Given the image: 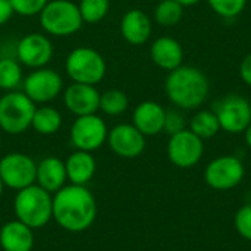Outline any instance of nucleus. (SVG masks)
Returning <instances> with one entry per match:
<instances>
[{
  "label": "nucleus",
  "mask_w": 251,
  "mask_h": 251,
  "mask_svg": "<svg viewBox=\"0 0 251 251\" xmlns=\"http://www.w3.org/2000/svg\"><path fill=\"white\" fill-rule=\"evenodd\" d=\"M150 57L156 66L171 72L182 65L184 49L181 43L172 37H159L150 47Z\"/></svg>",
  "instance_id": "nucleus-17"
},
{
  "label": "nucleus",
  "mask_w": 251,
  "mask_h": 251,
  "mask_svg": "<svg viewBox=\"0 0 251 251\" xmlns=\"http://www.w3.org/2000/svg\"><path fill=\"white\" fill-rule=\"evenodd\" d=\"M109 129L103 118L94 115L78 116L71 128V141L76 150L94 151L107 141Z\"/></svg>",
  "instance_id": "nucleus-9"
},
{
  "label": "nucleus",
  "mask_w": 251,
  "mask_h": 251,
  "mask_svg": "<svg viewBox=\"0 0 251 251\" xmlns=\"http://www.w3.org/2000/svg\"><path fill=\"white\" fill-rule=\"evenodd\" d=\"M16 56L19 62L28 68H44L53 56L51 41L43 34H28L18 43Z\"/></svg>",
  "instance_id": "nucleus-14"
},
{
  "label": "nucleus",
  "mask_w": 251,
  "mask_h": 251,
  "mask_svg": "<svg viewBox=\"0 0 251 251\" xmlns=\"http://www.w3.org/2000/svg\"><path fill=\"white\" fill-rule=\"evenodd\" d=\"M13 15V9L9 0H0V25L6 24Z\"/></svg>",
  "instance_id": "nucleus-33"
},
{
  "label": "nucleus",
  "mask_w": 251,
  "mask_h": 251,
  "mask_svg": "<svg viewBox=\"0 0 251 251\" xmlns=\"http://www.w3.org/2000/svg\"><path fill=\"white\" fill-rule=\"evenodd\" d=\"M31 126L41 135L56 134L62 126V115L54 107L41 106L35 109Z\"/></svg>",
  "instance_id": "nucleus-22"
},
{
  "label": "nucleus",
  "mask_w": 251,
  "mask_h": 251,
  "mask_svg": "<svg viewBox=\"0 0 251 251\" xmlns=\"http://www.w3.org/2000/svg\"><path fill=\"white\" fill-rule=\"evenodd\" d=\"M240 76L249 87H251V53L243 59L240 65Z\"/></svg>",
  "instance_id": "nucleus-32"
},
{
  "label": "nucleus",
  "mask_w": 251,
  "mask_h": 251,
  "mask_svg": "<svg viewBox=\"0 0 251 251\" xmlns=\"http://www.w3.org/2000/svg\"><path fill=\"white\" fill-rule=\"evenodd\" d=\"M3 188H4V185H3V181H1V178H0V197H1V194H3Z\"/></svg>",
  "instance_id": "nucleus-36"
},
{
  "label": "nucleus",
  "mask_w": 251,
  "mask_h": 251,
  "mask_svg": "<svg viewBox=\"0 0 251 251\" xmlns=\"http://www.w3.org/2000/svg\"><path fill=\"white\" fill-rule=\"evenodd\" d=\"M0 147H1V135H0Z\"/></svg>",
  "instance_id": "nucleus-37"
},
{
  "label": "nucleus",
  "mask_w": 251,
  "mask_h": 251,
  "mask_svg": "<svg viewBox=\"0 0 251 251\" xmlns=\"http://www.w3.org/2000/svg\"><path fill=\"white\" fill-rule=\"evenodd\" d=\"M63 103L76 116L94 115L100 110V93L94 85L74 82L65 90Z\"/></svg>",
  "instance_id": "nucleus-15"
},
{
  "label": "nucleus",
  "mask_w": 251,
  "mask_h": 251,
  "mask_svg": "<svg viewBox=\"0 0 251 251\" xmlns=\"http://www.w3.org/2000/svg\"><path fill=\"white\" fill-rule=\"evenodd\" d=\"M235 229L238 234L251 241V204L243 206L235 215Z\"/></svg>",
  "instance_id": "nucleus-30"
},
{
  "label": "nucleus",
  "mask_w": 251,
  "mask_h": 251,
  "mask_svg": "<svg viewBox=\"0 0 251 251\" xmlns=\"http://www.w3.org/2000/svg\"><path fill=\"white\" fill-rule=\"evenodd\" d=\"M184 15V7L176 0H162L154 9V21L160 26H175Z\"/></svg>",
  "instance_id": "nucleus-25"
},
{
  "label": "nucleus",
  "mask_w": 251,
  "mask_h": 251,
  "mask_svg": "<svg viewBox=\"0 0 251 251\" xmlns=\"http://www.w3.org/2000/svg\"><path fill=\"white\" fill-rule=\"evenodd\" d=\"M128 96L118 88L107 90L100 94V110L109 116H119L128 109Z\"/></svg>",
  "instance_id": "nucleus-24"
},
{
  "label": "nucleus",
  "mask_w": 251,
  "mask_h": 251,
  "mask_svg": "<svg viewBox=\"0 0 251 251\" xmlns=\"http://www.w3.org/2000/svg\"><path fill=\"white\" fill-rule=\"evenodd\" d=\"M151 19L141 9H131L121 19V34L134 46L144 44L151 35Z\"/></svg>",
  "instance_id": "nucleus-18"
},
{
  "label": "nucleus",
  "mask_w": 251,
  "mask_h": 251,
  "mask_svg": "<svg viewBox=\"0 0 251 251\" xmlns=\"http://www.w3.org/2000/svg\"><path fill=\"white\" fill-rule=\"evenodd\" d=\"M65 69L74 82L96 85L106 75V60L91 47H76L68 54Z\"/></svg>",
  "instance_id": "nucleus-6"
},
{
  "label": "nucleus",
  "mask_w": 251,
  "mask_h": 251,
  "mask_svg": "<svg viewBox=\"0 0 251 251\" xmlns=\"http://www.w3.org/2000/svg\"><path fill=\"white\" fill-rule=\"evenodd\" d=\"M207 3L216 15L226 19H232L243 13L247 0H207Z\"/></svg>",
  "instance_id": "nucleus-28"
},
{
  "label": "nucleus",
  "mask_w": 251,
  "mask_h": 251,
  "mask_svg": "<svg viewBox=\"0 0 251 251\" xmlns=\"http://www.w3.org/2000/svg\"><path fill=\"white\" fill-rule=\"evenodd\" d=\"M0 246L3 251H32L34 229L15 219L0 229Z\"/></svg>",
  "instance_id": "nucleus-20"
},
{
  "label": "nucleus",
  "mask_w": 251,
  "mask_h": 251,
  "mask_svg": "<svg viewBox=\"0 0 251 251\" xmlns=\"http://www.w3.org/2000/svg\"><path fill=\"white\" fill-rule=\"evenodd\" d=\"M22 81V69L18 60L0 59V90L13 91Z\"/></svg>",
  "instance_id": "nucleus-26"
},
{
  "label": "nucleus",
  "mask_w": 251,
  "mask_h": 251,
  "mask_svg": "<svg viewBox=\"0 0 251 251\" xmlns=\"http://www.w3.org/2000/svg\"><path fill=\"white\" fill-rule=\"evenodd\" d=\"M82 22L78 4L71 0H49L40 12V24L43 29L56 37H68L78 32Z\"/></svg>",
  "instance_id": "nucleus-4"
},
{
  "label": "nucleus",
  "mask_w": 251,
  "mask_h": 251,
  "mask_svg": "<svg viewBox=\"0 0 251 251\" xmlns=\"http://www.w3.org/2000/svg\"><path fill=\"white\" fill-rule=\"evenodd\" d=\"M97 216V204L85 185H65L53 196V219L68 232L88 229Z\"/></svg>",
  "instance_id": "nucleus-1"
},
{
  "label": "nucleus",
  "mask_w": 251,
  "mask_h": 251,
  "mask_svg": "<svg viewBox=\"0 0 251 251\" xmlns=\"http://www.w3.org/2000/svg\"><path fill=\"white\" fill-rule=\"evenodd\" d=\"M13 9V13L21 16H34L40 15L49 0H9Z\"/></svg>",
  "instance_id": "nucleus-29"
},
{
  "label": "nucleus",
  "mask_w": 251,
  "mask_h": 251,
  "mask_svg": "<svg viewBox=\"0 0 251 251\" xmlns=\"http://www.w3.org/2000/svg\"><path fill=\"white\" fill-rule=\"evenodd\" d=\"M185 118L179 110H166L165 115V125H163V131L169 135H174L176 132H181L182 129H185Z\"/></svg>",
  "instance_id": "nucleus-31"
},
{
  "label": "nucleus",
  "mask_w": 251,
  "mask_h": 251,
  "mask_svg": "<svg viewBox=\"0 0 251 251\" xmlns=\"http://www.w3.org/2000/svg\"><path fill=\"white\" fill-rule=\"evenodd\" d=\"M210 91L206 74L194 66L181 65L171 71L165 81V93L169 101L181 110L201 107Z\"/></svg>",
  "instance_id": "nucleus-2"
},
{
  "label": "nucleus",
  "mask_w": 251,
  "mask_h": 251,
  "mask_svg": "<svg viewBox=\"0 0 251 251\" xmlns=\"http://www.w3.org/2000/svg\"><path fill=\"white\" fill-rule=\"evenodd\" d=\"M204 153V143L190 129H182L171 135L168 143V157L178 168H191L197 165Z\"/></svg>",
  "instance_id": "nucleus-11"
},
{
  "label": "nucleus",
  "mask_w": 251,
  "mask_h": 251,
  "mask_svg": "<svg viewBox=\"0 0 251 251\" xmlns=\"http://www.w3.org/2000/svg\"><path fill=\"white\" fill-rule=\"evenodd\" d=\"M221 129L229 134H241L251 124V103L243 96L229 94L221 99L212 109Z\"/></svg>",
  "instance_id": "nucleus-7"
},
{
  "label": "nucleus",
  "mask_w": 251,
  "mask_h": 251,
  "mask_svg": "<svg viewBox=\"0 0 251 251\" xmlns=\"http://www.w3.org/2000/svg\"><path fill=\"white\" fill-rule=\"evenodd\" d=\"M109 6V0H81L78 9L84 22L97 24L107 15Z\"/></svg>",
  "instance_id": "nucleus-27"
},
{
  "label": "nucleus",
  "mask_w": 251,
  "mask_h": 251,
  "mask_svg": "<svg viewBox=\"0 0 251 251\" xmlns=\"http://www.w3.org/2000/svg\"><path fill=\"white\" fill-rule=\"evenodd\" d=\"M63 88L62 76L47 68H38L24 79V93L34 103H47L56 99Z\"/></svg>",
  "instance_id": "nucleus-12"
},
{
  "label": "nucleus",
  "mask_w": 251,
  "mask_h": 251,
  "mask_svg": "<svg viewBox=\"0 0 251 251\" xmlns=\"http://www.w3.org/2000/svg\"><path fill=\"white\" fill-rule=\"evenodd\" d=\"M68 176L65 162L54 156L44 157L40 163H37V175L35 182L38 187L46 190L50 194L57 193L60 188L65 187Z\"/></svg>",
  "instance_id": "nucleus-19"
},
{
  "label": "nucleus",
  "mask_w": 251,
  "mask_h": 251,
  "mask_svg": "<svg viewBox=\"0 0 251 251\" xmlns=\"http://www.w3.org/2000/svg\"><path fill=\"white\" fill-rule=\"evenodd\" d=\"M13 210L18 221L31 229H38L53 219V197L37 184H32L18 191Z\"/></svg>",
  "instance_id": "nucleus-3"
},
{
  "label": "nucleus",
  "mask_w": 251,
  "mask_h": 251,
  "mask_svg": "<svg viewBox=\"0 0 251 251\" xmlns=\"http://www.w3.org/2000/svg\"><path fill=\"white\" fill-rule=\"evenodd\" d=\"M107 143L110 150L124 159H134L146 149V137L132 124L115 125L107 134Z\"/></svg>",
  "instance_id": "nucleus-13"
},
{
  "label": "nucleus",
  "mask_w": 251,
  "mask_h": 251,
  "mask_svg": "<svg viewBox=\"0 0 251 251\" xmlns=\"http://www.w3.org/2000/svg\"><path fill=\"white\" fill-rule=\"evenodd\" d=\"M35 103L24 91H9L0 97V129L18 135L25 132L35 112Z\"/></svg>",
  "instance_id": "nucleus-5"
},
{
  "label": "nucleus",
  "mask_w": 251,
  "mask_h": 251,
  "mask_svg": "<svg viewBox=\"0 0 251 251\" xmlns=\"http://www.w3.org/2000/svg\"><path fill=\"white\" fill-rule=\"evenodd\" d=\"M37 163L24 153H9L0 159V178L3 185L19 191L35 184Z\"/></svg>",
  "instance_id": "nucleus-8"
},
{
  "label": "nucleus",
  "mask_w": 251,
  "mask_h": 251,
  "mask_svg": "<svg viewBox=\"0 0 251 251\" xmlns=\"http://www.w3.org/2000/svg\"><path fill=\"white\" fill-rule=\"evenodd\" d=\"M182 7H190V6H196V4H199L201 0H176Z\"/></svg>",
  "instance_id": "nucleus-34"
},
{
  "label": "nucleus",
  "mask_w": 251,
  "mask_h": 251,
  "mask_svg": "<svg viewBox=\"0 0 251 251\" xmlns=\"http://www.w3.org/2000/svg\"><path fill=\"white\" fill-rule=\"evenodd\" d=\"M166 110L157 101L146 100L140 103L132 113V125L144 135L153 137L163 131Z\"/></svg>",
  "instance_id": "nucleus-16"
},
{
  "label": "nucleus",
  "mask_w": 251,
  "mask_h": 251,
  "mask_svg": "<svg viewBox=\"0 0 251 251\" xmlns=\"http://www.w3.org/2000/svg\"><path fill=\"white\" fill-rule=\"evenodd\" d=\"M244 165L237 156H221L213 159L206 171V182L219 191L235 188L244 178Z\"/></svg>",
  "instance_id": "nucleus-10"
},
{
  "label": "nucleus",
  "mask_w": 251,
  "mask_h": 251,
  "mask_svg": "<svg viewBox=\"0 0 251 251\" xmlns=\"http://www.w3.org/2000/svg\"><path fill=\"white\" fill-rule=\"evenodd\" d=\"M65 168L71 184L87 185L96 174V160L90 151L76 150L66 159Z\"/></svg>",
  "instance_id": "nucleus-21"
},
{
  "label": "nucleus",
  "mask_w": 251,
  "mask_h": 251,
  "mask_svg": "<svg viewBox=\"0 0 251 251\" xmlns=\"http://www.w3.org/2000/svg\"><path fill=\"white\" fill-rule=\"evenodd\" d=\"M244 138H246V144L249 146V149H251V124L244 131Z\"/></svg>",
  "instance_id": "nucleus-35"
},
{
  "label": "nucleus",
  "mask_w": 251,
  "mask_h": 251,
  "mask_svg": "<svg viewBox=\"0 0 251 251\" xmlns=\"http://www.w3.org/2000/svg\"><path fill=\"white\" fill-rule=\"evenodd\" d=\"M188 129L204 141V140L213 138L221 131V125H219L218 116L213 110H199L190 119Z\"/></svg>",
  "instance_id": "nucleus-23"
}]
</instances>
